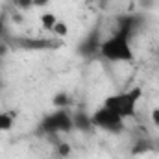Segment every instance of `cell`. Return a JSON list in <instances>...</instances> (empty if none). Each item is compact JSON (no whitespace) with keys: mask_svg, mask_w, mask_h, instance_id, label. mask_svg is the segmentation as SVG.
<instances>
[{"mask_svg":"<svg viewBox=\"0 0 159 159\" xmlns=\"http://www.w3.org/2000/svg\"><path fill=\"white\" fill-rule=\"evenodd\" d=\"M141 96H143V89H141V87H135V89H131V91H128V93L111 94V96L104 102V106L109 107L113 113H117L120 119L124 120V119H129V117L135 115V111H137V102L141 100Z\"/></svg>","mask_w":159,"mask_h":159,"instance_id":"obj_1","label":"cell"},{"mask_svg":"<svg viewBox=\"0 0 159 159\" xmlns=\"http://www.w3.org/2000/svg\"><path fill=\"white\" fill-rule=\"evenodd\" d=\"M100 52L106 59L109 61H122V63H129L133 61V50L129 46V41L124 34H115L109 39H106L100 46Z\"/></svg>","mask_w":159,"mask_h":159,"instance_id":"obj_2","label":"cell"},{"mask_svg":"<svg viewBox=\"0 0 159 159\" xmlns=\"http://www.w3.org/2000/svg\"><path fill=\"white\" fill-rule=\"evenodd\" d=\"M93 122L96 124V126H100V128H106V129H113V128H119L120 124H122V119H120L117 113H113L109 107H106V106H102L96 113H94V117H93Z\"/></svg>","mask_w":159,"mask_h":159,"instance_id":"obj_3","label":"cell"},{"mask_svg":"<svg viewBox=\"0 0 159 159\" xmlns=\"http://www.w3.org/2000/svg\"><path fill=\"white\" fill-rule=\"evenodd\" d=\"M57 20H59L57 15L52 13V11H46V13H43V15L39 17V24H41V28H43L44 32H52Z\"/></svg>","mask_w":159,"mask_h":159,"instance_id":"obj_4","label":"cell"},{"mask_svg":"<svg viewBox=\"0 0 159 159\" xmlns=\"http://www.w3.org/2000/svg\"><path fill=\"white\" fill-rule=\"evenodd\" d=\"M13 126H15L13 113L0 109V131H9V129H13Z\"/></svg>","mask_w":159,"mask_h":159,"instance_id":"obj_5","label":"cell"},{"mask_svg":"<svg viewBox=\"0 0 159 159\" xmlns=\"http://www.w3.org/2000/svg\"><path fill=\"white\" fill-rule=\"evenodd\" d=\"M69 32H70L69 24H67L65 20H57V22H56V26H54V30H52L50 34H54V35H56V37H59V39H65V37L69 35Z\"/></svg>","mask_w":159,"mask_h":159,"instance_id":"obj_6","label":"cell"},{"mask_svg":"<svg viewBox=\"0 0 159 159\" xmlns=\"http://www.w3.org/2000/svg\"><path fill=\"white\" fill-rule=\"evenodd\" d=\"M57 152H59V156H61V157H69V156H70V152H72V148H70V144L61 143V144H59V148H57Z\"/></svg>","mask_w":159,"mask_h":159,"instance_id":"obj_7","label":"cell"},{"mask_svg":"<svg viewBox=\"0 0 159 159\" xmlns=\"http://www.w3.org/2000/svg\"><path fill=\"white\" fill-rule=\"evenodd\" d=\"M150 120H152V124L159 128V107H154L152 111H150Z\"/></svg>","mask_w":159,"mask_h":159,"instance_id":"obj_8","label":"cell"}]
</instances>
